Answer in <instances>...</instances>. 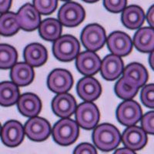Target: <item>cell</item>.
<instances>
[{"mask_svg": "<svg viewBox=\"0 0 154 154\" xmlns=\"http://www.w3.org/2000/svg\"><path fill=\"white\" fill-rule=\"evenodd\" d=\"M92 138L96 146L103 152L113 150L121 142L119 130L109 123H103L96 126Z\"/></svg>", "mask_w": 154, "mask_h": 154, "instance_id": "1", "label": "cell"}, {"mask_svg": "<svg viewBox=\"0 0 154 154\" xmlns=\"http://www.w3.org/2000/svg\"><path fill=\"white\" fill-rule=\"evenodd\" d=\"M79 126L76 122L69 118L58 121L52 130L53 140L60 146H69L74 143L79 137Z\"/></svg>", "mask_w": 154, "mask_h": 154, "instance_id": "2", "label": "cell"}, {"mask_svg": "<svg viewBox=\"0 0 154 154\" xmlns=\"http://www.w3.org/2000/svg\"><path fill=\"white\" fill-rule=\"evenodd\" d=\"M80 50L79 41L71 35H65L57 38L53 43V53L57 60L69 62L76 58Z\"/></svg>", "mask_w": 154, "mask_h": 154, "instance_id": "3", "label": "cell"}, {"mask_svg": "<svg viewBox=\"0 0 154 154\" xmlns=\"http://www.w3.org/2000/svg\"><path fill=\"white\" fill-rule=\"evenodd\" d=\"M81 40L86 49L94 53L103 47L106 41L105 29L98 24L88 25L82 30Z\"/></svg>", "mask_w": 154, "mask_h": 154, "instance_id": "4", "label": "cell"}, {"mask_svg": "<svg viewBox=\"0 0 154 154\" xmlns=\"http://www.w3.org/2000/svg\"><path fill=\"white\" fill-rule=\"evenodd\" d=\"M86 12L82 5L74 2H68L63 5L58 12L59 22L66 27H75L85 19Z\"/></svg>", "mask_w": 154, "mask_h": 154, "instance_id": "5", "label": "cell"}, {"mask_svg": "<svg viewBox=\"0 0 154 154\" xmlns=\"http://www.w3.org/2000/svg\"><path fill=\"white\" fill-rule=\"evenodd\" d=\"M75 119L78 126L85 130H92L100 121V111L93 103L84 102L75 109Z\"/></svg>", "mask_w": 154, "mask_h": 154, "instance_id": "6", "label": "cell"}, {"mask_svg": "<svg viewBox=\"0 0 154 154\" xmlns=\"http://www.w3.org/2000/svg\"><path fill=\"white\" fill-rule=\"evenodd\" d=\"M142 117V109L138 103L133 100H125L116 109V118L123 126H134Z\"/></svg>", "mask_w": 154, "mask_h": 154, "instance_id": "7", "label": "cell"}, {"mask_svg": "<svg viewBox=\"0 0 154 154\" xmlns=\"http://www.w3.org/2000/svg\"><path fill=\"white\" fill-rule=\"evenodd\" d=\"M72 74L63 69H56L48 75L47 86L53 93H66L72 88Z\"/></svg>", "mask_w": 154, "mask_h": 154, "instance_id": "8", "label": "cell"}, {"mask_svg": "<svg viewBox=\"0 0 154 154\" xmlns=\"http://www.w3.org/2000/svg\"><path fill=\"white\" fill-rule=\"evenodd\" d=\"M24 133L29 140L40 142L46 140L51 133V126L46 119L41 117H32L24 126Z\"/></svg>", "mask_w": 154, "mask_h": 154, "instance_id": "9", "label": "cell"}, {"mask_svg": "<svg viewBox=\"0 0 154 154\" xmlns=\"http://www.w3.org/2000/svg\"><path fill=\"white\" fill-rule=\"evenodd\" d=\"M107 47L112 55L117 56H127L131 53L133 42L129 35L123 32L116 31L106 39Z\"/></svg>", "mask_w": 154, "mask_h": 154, "instance_id": "10", "label": "cell"}, {"mask_svg": "<svg viewBox=\"0 0 154 154\" xmlns=\"http://www.w3.org/2000/svg\"><path fill=\"white\" fill-rule=\"evenodd\" d=\"M1 139L6 146L16 147L20 145L24 139V128L17 120H9L2 126Z\"/></svg>", "mask_w": 154, "mask_h": 154, "instance_id": "11", "label": "cell"}, {"mask_svg": "<svg viewBox=\"0 0 154 154\" xmlns=\"http://www.w3.org/2000/svg\"><path fill=\"white\" fill-rule=\"evenodd\" d=\"M76 92L82 100L92 103L101 95L102 86L94 77L85 76L77 83Z\"/></svg>", "mask_w": 154, "mask_h": 154, "instance_id": "12", "label": "cell"}, {"mask_svg": "<svg viewBox=\"0 0 154 154\" xmlns=\"http://www.w3.org/2000/svg\"><path fill=\"white\" fill-rule=\"evenodd\" d=\"M75 59V66L82 75L91 76L100 70L101 60L93 52L85 51L79 53Z\"/></svg>", "mask_w": 154, "mask_h": 154, "instance_id": "13", "label": "cell"}, {"mask_svg": "<svg viewBox=\"0 0 154 154\" xmlns=\"http://www.w3.org/2000/svg\"><path fill=\"white\" fill-rule=\"evenodd\" d=\"M121 140L127 149L133 151L140 150L146 144L147 136L142 128L132 126L124 130L121 137Z\"/></svg>", "mask_w": 154, "mask_h": 154, "instance_id": "14", "label": "cell"}, {"mask_svg": "<svg viewBox=\"0 0 154 154\" xmlns=\"http://www.w3.org/2000/svg\"><path fill=\"white\" fill-rule=\"evenodd\" d=\"M19 26L25 31H33L38 28L41 16L38 11L30 3L23 5L17 13Z\"/></svg>", "mask_w": 154, "mask_h": 154, "instance_id": "15", "label": "cell"}, {"mask_svg": "<svg viewBox=\"0 0 154 154\" xmlns=\"http://www.w3.org/2000/svg\"><path fill=\"white\" fill-rule=\"evenodd\" d=\"M76 102L69 93L58 94L52 101V109L54 114L63 119L69 117L76 109Z\"/></svg>", "mask_w": 154, "mask_h": 154, "instance_id": "16", "label": "cell"}, {"mask_svg": "<svg viewBox=\"0 0 154 154\" xmlns=\"http://www.w3.org/2000/svg\"><path fill=\"white\" fill-rule=\"evenodd\" d=\"M123 78L128 84L137 88L143 86L148 79L147 70L142 64L138 63H130L123 71Z\"/></svg>", "mask_w": 154, "mask_h": 154, "instance_id": "17", "label": "cell"}, {"mask_svg": "<svg viewBox=\"0 0 154 154\" xmlns=\"http://www.w3.org/2000/svg\"><path fill=\"white\" fill-rule=\"evenodd\" d=\"M123 62L120 57L115 55H108L101 62L100 72L103 79L112 81L119 78L123 71Z\"/></svg>", "mask_w": 154, "mask_h": 154, "instance_id": "18", "label": "cell"}, {"mask_svg": "<svg viewBox=\"0 0 154 154\" xmlns=\"http://www.w3.org/2000/svg\"><path fill=\"white\" fill-rule=\"evenodd\" d=\"M17 107L22 115L27 117H35L40 112L42 103L36 95L27 93L19 96Z\"/></svg>", "mask_w": 154, "mask_h": 154, "instance_id": "19", "label": "cell"}, {"mask_svg": "<svg viewBox=\"0 0 154 154\" xmlns=\"http://www.w3.org/2000/svg\"><path fill=\"white\" fill-rule=\"evenodd\" d=\"M25 61L32 67H38L47 61V50L39 43H31L25 48L23 52Z\"/></svg>", "mask_w": 154, "mask_h": 154, "instance_id": "20", "label": "cell"}, {"mask_svg": "<svg viewBox=\"0 0 154 154\" xmlns=\"http://www.w3.org/2000/svg\"><path fill=\"white\" fill-rule=\"evenodd\" d=\"M34 75L33 69L26 63H16L10 71L11 79L17 86L29 85L33 81Z\"/></svg>", "mask_w": 154, "mask_h": 154, "instance_id": "21", "label": "cell"}, {"mask_svg": "<svg viewBox=\"0 0 154 154\" xmlns=\"http://www.w3.org/2000/svg\"><path fill=\"white\" fill-rule=\"evenodd\" d=\"M121 21L126 28L137 29L145 21V13L141 7L133 5L125 8L121 16Z\"/></svg>", "mask_w": 154, "mask_h": 154, "instance_id": "22", "label": "cell"}, {"mask_svg": "<svg viewBox=\"0 0 154 154\" xmlns=\"http://www.w3.org/2000/svg\"><path fill=\"white\" fill-rule=\"evenodd\" d=\"M133 43L141 53H152L154 49V30L152 28H141L135 33Z\"/></svg>", "mask_w": 154, "mask_h": 154, "instance_id": "23", "label": "cell"}, {"mask_svg": "<svg viewBox=\"0 0 154 154\" xmlns=\"http://www.w3.org/2000/svg\"><path fill=\"white\" fill-rule=\"evenodd\" d=\"M62 25L59 20L49 18L41 22L38 26V32L46 41H56L62 33Z\"/></svg>", "mask_w": 154, "mask_h": 154, "instance_id": "24", "label": "cell"}, {"mask_svg": "<svg viewBox=\"0 0 154 154\" xmlns=\"http://www.w3.org/2000/svg\"><path fill=\"white\" fill-rule=\"evenodd\" d=\"M19 98V89L12 82H0V105L10 106L17 103Z\"/></svg>", "mask_w": 154, "mask_h": 154, "instance_id": "25", "label": "cell"}, {"mask_svg": "<svg viewBox=\"0 0 154 154\" xmlns=\"http://www.w3.org/2000/svg\"><path fill=\"white\" fill-rule=\"evenodd\" d=\"M20 29L17 14L6 12L0 15V34L4 36H11L17 33Z\"/></svg>", "mask_w": 154, "mask_h": 154, "instance_id": "26", "label": "cell"}, {"mask_svg": "<svg viewBox=\"0 0 154 154\" xmlns=\"http://www.w3.org/2000/svg\"><path fill=\"white\" fill-rule=\"evenodd\" d=\"M17 58V51L14 47L7 44L0 45V69L12 68L16 63Z\"/></svg>", "mask_w": 154, "mask_h": 154, "instance_id": "27", "label": "cell"}, {"mask_svg": "<svg viewBox=\"0 0 154 154\" xmlns=\"http://www.w3.org/2000/svg\"><path fill=\"white\" fill-rule=\"evenodd\" d=\"M139 89L133 87L130 84H128L127 82L121 78L116 82L114 87V91H115L116 95L122 99V100H129L133 98L138 93Z\"/></svg>", "mask_w": 154, "mask_h": 154, "instance_id": "28", "label": "cell"}, {"mask_svg": "<svg viewBox=\"0 0 154 154\" xmlns=\"http://www.w3.org/2000/svg\"><path fill=\"white\" fill-rule=\"evenodd\" d=\"M58 0H33V6L39 14H52L56 9Z\"/></svg>", "mask_w": 154, "mask_h": 154, "instance_id": "29", "label": "cell"}, {"mask_svg": "<svg viewBox=\"0 0 154 154\" xmlns=\"http://www.w3.org/2000/svg\"><path fill=\"white\" fill-rule=\"evenodd\" d=\"M140 100L145 106L149 109L154 107V85L149 84L144 86L140 93Z\"/></svg>", "mask_w": 154, "mask_h": 154, "instance_id": "30", "label": "cell"}, {"mask_svg": "<svg viewBox=\"0 0 154 154\" xmlns=\"http://www.w3.org/2000/svg\"><path fill=\"white\" fill-rule=\"evenodd\" d=\"M127 4V0H103V5L108 11L119 13L123 11Z\"/></svg>", "mask_w": 154, "mask_h": 154, "instance_id": "31", "label": "cell"}, {"mask_svg": "<svg viewBox=\"0 0 154 154\" xmlns=\"http://www.w3.org/2000/svg\"><path fill=\"white\" fill-rule=\"evenodd\" d=\"M141 126L146 133L153 134L154 133V112H148L141 117Z\"/></svg>", "mask_w": 154, "mask_h": 154, "instance_id": "32", "label": "cell"}, {"mask_svg": "<svg viewBox=\"0 0 154 154\" xmlns=\"http://www.w3.org/2000/svg\"><path fill=\"white\" fill-rule=\"evenodd\" d=\"M73 154H97V151L92 144L82 143L75 147Z\"/></svg>", "mask_w": 154, "mask_h": 154, "instance_id": "33", "label": "cell"}, {"mask_svg": "<svg viewBox=\"0 0 154 154\" xmlns=\"http://www.w3.org/2000/svg\"><path fill=\"white\" fill-rule=\"evenodd\" d=\"M12 0H0V13H5L8 12L11 7Z\"/></svg>", "mask_w": 154, "mask_h": 154, "instance_id": "34", "label": "cell"}, {"mask_svg": "<svg viewBox=\"0 0 154 154\" xmlns=\"http://www.w3.org/2000/svg\"><path fill=\"white\" fill-rule=\"evenodd\" d=\"M146 20L148 23L151 26V27L153 28V5H152V7L149 8V9L148 10V12L146 14Z\"/></svg>", "mask_w": 154, "mask_h": 154, "instance_id": "35", "label": "cell"}, {"mask_svg": "<svg viewBox=\"0 0 154 154\" xmlns=\"http://www.w3.org/2000/svg\"><path fill=\"white\" fill-rule=\"evenodd\" d=\"M113 154H137L134 151L131 150L127 148H120L118 149L114 152Z\"/></svg>", "mask_w": 154, "mask_h": 154, "instance_id": "36", "label": "cell"}, {"mask_svg": "<svg viewBox=\"0 0 154 154\" xmlns=\"http://www.w3.org/2000/svg\"><path fill=\"white\" fill-rule=\"evenodd\" d=\"M83 2H87V3H94V2H98L99 0H82Z\"/></svg>", "mask_w": 154, "mask_h": 154, "instance_id": "37", "label": "cell"}, {"mask_svg": "<svg viewBox=\"0 0 154 154\" xmlns=\"http://www.w3.org/2000/svg\"><path fill=\"white\" fill-rule=\"evenodd\" d=\"M1 130H2V126H1V124H0V133H1Z\"/></svg>", "mask_w": 154, "mask_h": 154, "instance_id": "38", "label": "cell"}, {"mask_svg": "<svg viewBox=\"0 0 154 154\" xmlns=\"http://www.w3.org/2000/svg\"><path fill=\"white\" fill-rule=\"evenodd\" d=\"M62 1H69V0H62Z\"/></svg>", "mask_w": 154, "mask_h": 154, "instance_id": "39", "label": "cell"}]
</instances>
